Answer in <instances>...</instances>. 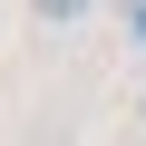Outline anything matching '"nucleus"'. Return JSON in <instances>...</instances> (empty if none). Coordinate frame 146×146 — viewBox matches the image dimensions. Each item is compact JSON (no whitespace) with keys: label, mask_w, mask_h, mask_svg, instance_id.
<instances>
[{"label":"nucleus","mask_w":146,"mask_h":146,"mask_svg":"<svg viewBox=\"0 0 146 146\" xmlns=\"http://www.w3.org/2000/svg\"><path fill=\"white\" fill-rule=\"evenodd\" d=\"M136 117H146V88H136Z\"/></svg>","instance_id":"2"},{"label":"nucleus","mask_w":146,"mask_h":146,"mask_svg":"<svg viewBox=\"0 0 146 146\" xmlns=\"http://www.w3.org/2000/svg\"><path fill=\"white\" fill-rule=\"evenodd\" d=\"M29 10H39V20H58V29H68V20H88V10H98V0H29Z\"/></svg>","instance_id":"1"}]
</instances>
